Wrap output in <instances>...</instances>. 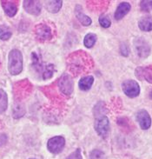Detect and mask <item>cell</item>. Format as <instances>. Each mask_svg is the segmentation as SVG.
Here are the masks:
<instances>
[{
  "label": "cell",
  "mask_w": 152,
  "mask_h": 159,
  "mask_svg": "<svg viewBox=\"0 0 152 159\" xmlns=\"http://www.w3.org/2000/svg\"><path fill=\"white\" fill-rule=\"evenodd\" d=\"M96 131L102 138H106L108 136L109 130H110V121L107 116L104 115V116H97L96 118L95 125Z\"/></svg>",
  "instance_id": "7a4b0ae2"
},
{
  "label": "cell",
  "mask_w": 152,
  "mask_h": 159,
  "mask_svg": "<svg viewBox=\"0 0 152 159\" xmlns=\"http://www.w3.org/2000/svg\"><path fill=\"white\" fill-rule=\"evenodd\" d=\"M134 48L136 53L141 58L147 57L150 53V46L142 38H137L134 40Z\"/></svg>",
  "instance_id": "5b68a950"
},
{
  "label": "cell",
  "mask_w": 152,
  "mask_h": 159,
  "mask_svg": "<svg viewBox=\"0 0 152 159\" xmlns=\"http://www.w3.org/2000/svg\"><path fill=\"white\" fill-rule=\"evenodd\" d=\"M120 51H121V53L123 56L127 57L130 53V49L128 47V45L126 43H122L121 47H120Z\"/></svg>",
  "instance_id": "603a6c76"
},
{
  "label": "cell",
  "mask_w": 152,
  "mask_h": 159,
  "mask_svg": "<svg viewBox=\"0 0 152 159\" xmlns=\"http://www.w3.org/2000/svg\"><path fill=\"white\" fill-rule=\"evenodd\" d=\"M8 70L11 75H18L23 70V55L20 51L14 49L9 53Z\"/></svg>",
  "instance_id": "6da1fadb"
},
{
  "label": "cell",
  "mask_w": 152,
  "mask_h": 159,
  "mask_svg": "<svg viewBox=\"0 0 152 159\" xmlns=\"http://www.w3.org/2000/svg\"><path fill=\"white\" fill-rule=\"evenodd\" d=\"M65 145V139L63 137H54L49 139L47 149L52 154H58L62 152Z\"/></svg>",
  "instance_id": "8992f818"
},
{
  "label": "cell",
  "mask_w": 152,
  "mask_h": 159,
  "mask_svg": "<svg viewBox=\"0 0 152 159\" xmlns=\"http://www.w3.org/2000/svg\"><path fill=\"white\" fill-rule=\"evenodd\" d=\"M91 159H106L105 154L100 150H93L90 154Z\"/></svg>",
  "instance_id": "ffe728a7"
},
{
  "label": "cell",
  "mask_w": 152,
  "mask_h": 159,
  "mask_svg": "<svg viewBox=\"0 0 152 159\" xmlns=\"http://www.w3.org/2000/svg\"><path fill=\"white\" fill-rule=\"evenodd\" d=\"M2 6L4 8L5 14L9 17H12L16 15L17 11V4L13 1H2Z\"/></svg>",
  "instance_id": "7c38bea8"
},
{
  "label": "cell",
  "mask_w": 152,
  "mask_h": 159,
  "mask_svg": "<svg viewBox=\"0 0 152 159\" xmlns=\"http://www.w3.org/2000/svg\"><path fill=\"white\" fill-rule=\"evenodd\" d=\"M35 32L37 38L41 41L50 40L52 38V31L51 27L46 24H40L36 26Z\"/></svg>",
  "instance_id": "52a82bcc"
},
{
  "label": "cell",
  "mask_w": 152,
  "mask_h": 159,
  "mask_svg": "<svg viewBox=\"0 0 152 159\" xmlns=\"http://www.w3.org/2000/svg\"><path fill=\"white\" fill-rule=\"evenodd\" d=\"M24 8L28 13L34 16H38L41 13L42 4L40 1L26 0V1H24Z\"/></svg>",
  "instance_id": "9c48e42d"
},
{
  "label": "cell",
  "mask_w": 152,
  "mask_h": 159,
  "mask_svg": "<svg viewBox=\"0 0 152 159\" xmlns=\"http://www.w3.org/2000/svg\"><path fill=\"white\" fill-rule=\"evenodd\" d=\"M66 159H83L80 149H77L76 151L72 152Z\"/></svg>",
  "instance_id": "7402d4cb"
},
{
  "label": "cell",
  "mask_w": 152,
  "mask_h": 159,
  "mask_svg": "<svg viewBox=\"0 0 152 159\" xmlns=\"http://www.w3.org/2000/svg\"><path fill=\"white\" fill-rule=\"evenodd\" d=\"M62 1H47L45 3V8L49 12L56 13L62 7Z\"/></svg>",
  "instance_id": "2e32d148"
},
{
  "label": "cell",
  "mask_w": 152,
  "mask_h": 159,
  "mask_svg": "<svg viewBox=\"0 0 152 159\" xmlns=\"http://www.w3.org/2000/svg\"><path fill=\"white\" fill-rule=\"evenodd\" d=\"M96 35L94 33H89L85 36V38L83 39V44L85 45V47L91 48L94 46V44L96 42Z\"/></svg>",
  "instance_id": "ac0fdd59"
},
{
  "label": "cell",
  "mask_w": 152,
  "mask_h": 159,
  "mask_svg": "<svg viewBox=\"0 0 152 159\" xmlns=\"http://www.w3.org/2000/svg\"><path fill=\"white\" fill-rule=\"evenodd\" d=\"M94 83V78L92 76H86L83 77L80 79V81L78 83L79 85V89L83 90V91H87L91 88V86Z\"/></svg>",
  "instance_id": "5bb4252c"
},
{
  "label": "cell",
  "mask_w": 152,
  "mask_h": 159,
  "mask_svg": "<svg viewBox=\"0 0 152 159\" xmlns=\"http://www.w3.org/2000/svg\"><path fill=\"white\" fill-rule=\"evenodd\" d=\"M75 14H76V17L78 19V21L81 23V25L83 26H89L91 25L92 20L90 17H88L87 15H85L84 13L83 12L82 8L78 5L76 7V11H75Z\"/></svg>",
  "instance_id": "4fadbf2b"
},
{
  "label": "cell",
  "mask_w": 152,
  "mask_h": 159,
  "mask_svg": "<svg viewBox=\"0 0 152 159\" xmlns=\"http://www.w3.org/2000/svg\"><path fill=\"white\" fill-rule=\"evenodd\" d=\"M131 9V5L128 2H122L117 6L116 12H115V19L121 20L123 17L127 15Z\"/></svg>",
  "instance_id": "8fae6325"
},
{
  "label": "cell",
  "mask_w": 152,
  "mask_h": 159,
  "mask_svg": "<svg viewBox=\"0 0 152 159\" xmlns=\"http://www.w3.org/2000/svg\"><path fill=\"white\" fill-rule=\"evenodd\" d=\"M122 89L123 93L130 98H136L140 94V86L135 80H126L122 84Z\"/></svg>",
  "instance_id": "3957f363"
},
{
  "label": "cell",
  "mask_w": 152,
  "mask_h": 159,
  "mask_svg": "<svg viewBox=\"0 0 152 159\" xmlns=\"http://www.w3.org/2000/svg\"><path fill=\"white\" fill-rule=\"evenodd\" d=\"M149 5L152 8V1H149Z\"/></svg>",
  "instance_id": "cb8c5ba5"
},
{
  "label": "cell",
  "mask_w": 152,
  "mask_h": 159,
  "mask_svg": "<svg viewBox=\"0 0 152 159\" xmlns=\"http://www.w3.org/2000/svg\"><path fill=\"white\" fill-rule=\"evenodd\" d=\"M98 20H99L100 25L102 26V27H104V28H109L110 26L111 25V21H110V19L108 17L104 16V15L100 16Z\"/></svg>",
  "instance_id": "44dd1931"
},
{
  "label": "cell",
  "mask_w": 152,
  "mask_h": 159,
  "mask_svg": "<svg viewBox=\"0 0 152 159\" xmlns=\"http://www.w3.org/2000/svg\"><path fill=\"white\" fill-rule=\"evenodd\" d=\"M136 121L143 129H148L151 125L150 116L145 110H141L136 113Z\"/></svg>",
  "instance_id": "ba28073f"
},
{
  "label": "cell",
  "mask_w": 152,
  "mask_h": 159,
  "mask_svg": "<svg viewBox=\"0 0 152 159\" xmlns=\"http://www.w3.org/2000/svg\"><path fill=\"white\" fill-rule=\"evenodd\" d=\"M136 77L152 84V69L150 67H138L136 69Z\"/></svg>",
  "instance_id": "30bf717a"
},
{
  "label": "cell",
  "mask_w": 152,
  "mask_h": 159,
  "mask_svg": "<svg viewBox=\"0 0 152 159\" xmlns=\"http://www.w3.org/2000/svg\"><path fill=\"white\" fill-rule=\"evenodd\" d=\"M138 27L143 31L152 30V17L150 16L142 17L138 22Z\"/></svg>",
  "instance_id": "9a60e30c"
},
{
  "label": "cell",
  "mask_w": 152,
  "mask_h": 159,
  "mask_svg": "<svg viewBox=\"0 0 152 159\" xmlns=\"http://www.w3.org/2000/svg\"><path fill=\"white\" fill-rule=\"evenodd\" d=\"M58 87L61 93L65 96H70L74 90L73 79L68 74H64L58 80Z\"/></svg>",
  "instance_id": "277c9868"
},
{
  "label": "cell",
  "mask_w": 152,
  "mask_h": 159,
  "mask_svg": "<svg viewBox=\"0 0 152 159\" xmlns=\"http://www.w3.org/2000/svg\"><path fill=\"white\" fill-rule=\"evenodd\" d=\"M11 37V31L7 26H0V39L1 40H8Z\"/></svg>",
  "instance_id": "d6986e66"
},
{
  "label": "cell",
  "mask_w": 152,
  "mask_h": 159,
  "mask_svg": "<svg viewBox=\"0 0 152 159\" xmlns=\"http://www.w3.org/2000/svg\"><path fill=\"white\" fill-rule=\"evenodd\" d=\"M8 107V98L4 90L0 89V114L4 113Z\"/></svg>",
  "instance_id": "e0dca14e"
}]
</instances>
